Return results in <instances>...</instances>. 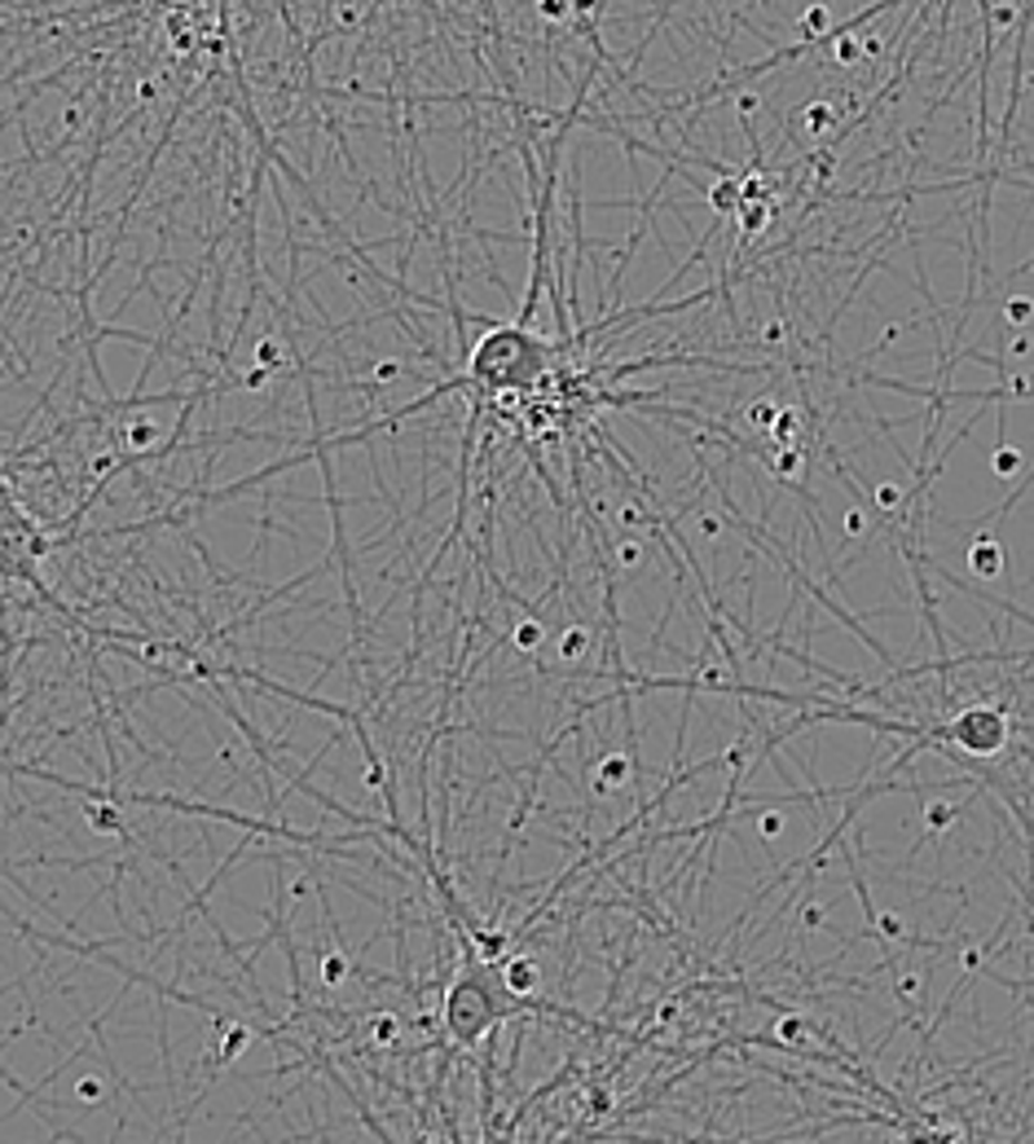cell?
I'll use <instances>...</instances> for the list:
<instances>
[{"label": "cell", "instance_id": "cell-1", "mask_svg": "<svg viewBox=\"0 0 1034 1144\" xmlns=\"http://www.w3.org/2000/svg\"><path fill=\"white\" fill-rule=\"evenodd\" d=\"M546 370H551V343L538 340L529 322L493 327L471 348V361H466V379L484 392H533L542 388Z\"/></svg>", "mask_w": 1034, "mask_h": 1144}, {"label": "cell", "instance_id": "cell-2", "mask_svg": "<svg viewBox=\"0 0 1034 1144\" xmlns=\"http://www.w3.org/2000/svg\"><path fill=\"white\" fill-rule=\"evenodd\" d=\"M502 1008H493V1000H489V991L480 986V982H459L454 991H450V1000H445V1026L450 1034L459 1038V1043H475L484 1030L493 1026V1017H498Z\"/></svg>", "mask_w": 1034, "mask_h": 1144}, {"label": "cell", "instance_id": "cell-3", "mask_svg": "<svg viewBox=\"0 0 1034 1144\" xmlns=\"http://www.w3.org/2000/svg\"><path fill=\"white\" fill-rule=\"evenodd\" d=\"M951 740L960 744V749H968V753H1000L1004 749V740H1008V722H1004V713L1000 709H968V713H960L955 717V726H951Z\"/></svg>", "mask_w": 1034, "mask_h": 1144}, {"label": "cell", "instance_id": "cell-4", "mask_svg": "<svg viewBox=\"0 0 1034 1144\" xmlns=\"http://www.w3.org/2000/svg\"><path fill=\"white\" fill-rule=\"evenodd\" d=\"M968 569L977 572V576H1000V572H1004V551H1000V542H995V538H977L973 551H968Z\"/></svg>", "mask_w": 1034, "mask_h": 1144}, {"label": "cell", "instance_id": "cell-5", "mask_svg": "<svg viewBox=\"0 0 1034 1144\" xmlns=\"http://www.w3.org/2000/svg\"><path fill=\"white\" fill-rule=\"evenodd\" d=\"M506 986H511L515 995H529V991L538 986V969H533L529 960H515V964L506 969Z\"/></svg>", "mask_w": 1034, "mask_h": 1144}, {"label": "cell", "instance_id": "cell-6", "mask_svg": "<svg viewBox=\"0 0 1034 1144\" xmlns=\"http://www.w3.org/2000/svg\"><path fill=\"white\" fill-rule=\"evenodd\" d=\"M991 466H995V475H1013V471H1022V454L1013 445H1000L995 458H991Z\"/></svg>", "mask_w": 1034, "mask_h": 1144}, {"label": "cell", "instance_id": "cell-7", "mask_svg": "<svg viewBox=\"0 0 1034 1144\" xmlns=\"http://www.w3.org/2000/svg\"><path fill=\"white\" fill-rule=\"evenodd\" d=\"M1004 318L1013 322V327H1026L1034 318V304L1031 300H1008V309H1004Z\"/></svg>", "mask_w": 1034, "mask_h": 1144}, {"label": "cell", "instance_id": "cell-8", "mask_svg": "<svg viewBox=\"0 0 1034 1144\" xmlns=\"http://www.w3.org/2000/svg\"><path fill=\"white\" fill-rule=\"evenodd\" d=\"M542 9V18H569V9H573V0H542L538 4Z\"/></svg>", "mask_w": 1034, "mask_h": 1144}, {"label": "cell", "instance_id": "cell-9", "mask_svg": "<svg viewBox=\"0 0 1034 1144\" xmlns=\"http://www.w3.org/2000/svg\"><path fill=\"white\" fill-rule=\"evenodd\" d=\"M515 634H520V648H538V639H542V634H538V625H520Z\"/></svg>", "mask_w": 1034, "mask_h": 1144}]
</instances>
